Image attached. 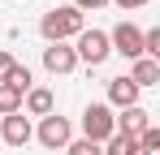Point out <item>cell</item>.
Here are the masks:
<instances>
[{
    "label": "cell",
    "instance_id": "obj_1",
    "mask_svg": "<svg viewBox=\"0 0 160 155\" xmlns=\"http://www.w3.org/2000/svg\"><path fill=\"white\" fill-rule=\"evenodd\" d=\"M82 30H87V22H82V13L74 9V4H56V9H48V13L39 17V35H43L48 43H65V39H78Z\"/></svg>",
    "mask_w": 160,
    "mask_h": 155
},
{
    "label": "cell",
    "instance_id": "obj_12",
    "mask_svg": "<svg viewBox=\"0 0 160 155\" xmlns=\"http://www.w3.org/2000/svg\"><path fill=\"white\" fill-rule=\"evenodd\" d=\"M104 155H147V151L138 147V138H130V134H112L104 142Z\"/></svg>",
    "mask_w": 160,
    "mask_h": 155
},
{
    "label": "cell",
    "instance_id": "obj_6",
    "mask_svg": "<svg viewBox=\"0 0 160 155\" xmlns=\"http://www.w3.org/2000/svg\"><path fill=\"white\" fill-rule=\"evenodd\" d=\"M30 138H35V125H30V116L26 112H13V116H4L0 121V142H9V147H26Z\"/></svg>",
    "mask_w": 160,
    "mask_h": 155
},
{
    "label": "cell",
    "instance_id": "obj_8",
    "mask_svg": "<svg viewBox=\"0 0 160 155\" xmlns=\"http://www.w3.org/2000/svg\"><path fill=\"white\" fill-rule=\"evenodd\" d=\"M134 103H138V86H134L126 73L112 78V82H108V108H117V112H121V108H134Z\"/></svg>",
    "mask_w": 160,
    "mask_h": 155
},
{
    "label": "cell",
    "instance_id": "obj_10",
    "mask_svg": "<svg viewBox=\"0 0 160 155\" xmlns=\"http://www.w3.org/2000/svg\"><path fill=\"white\" fill-rule=\"evenodd\" d=\"M22 108H26V116H52V108H56V99H52V91L48 86H30L26 95H22Z\"/></svg>",
    "mask_w": 160,
    "mask_h": 155
},
{
    "label": "cell",
    "instance_id": "obj_4",
    "mask_svg": "<svg viewBox=\"0 0 160 155\" xmlns=\"http://www.w3.org/2000/svg\"><path fill=\"white\" fill-rule=\"evenodd\" d=\"M35 138H39V147H48V151H65L69 147V138H74V125H69V116H43L39 129H35Z\"/></svg>",
    "mask_w": 160,
    "mask_h": 155
},
{
    "label": "cell",
    "instance_id": "obj_18",
    "mask_svg": "<svg viewBox=\"0 0 160 155\" xmlns=\"http://www.w3.org/2000/svg\"><path fill=\"white\" fill-rule=\"evenodd\" d=\"M108 0H74V9H78V13H87V9H104Z\"/></svg>",
    "mask_w": 160,
    "mask_h": 155
},
{
    "label": "cell",
    "instance_id": "obj_16",
    "mask_svg": "<svg viewBox=\"0 0 160 155\" xmlns=\"http://www.w3.org/2000/svg\"><path fill=\"white\" fill-rule=\"evenodd\" d=\"M138 147H143L147 155H156V151H160V129H156V125H147L143 134H138Z\"/></svg>",
    "mask_w": 160,
    "mask_h": 155
},
{
    "label": "cell",
    "instance_id": "obj_15",
    "mask_svg": "<svg viewBox=\"0 0 160 155\" xmlns=\"http://www.w3.org/2000/svg\"><path fill=\"white\" fill-rule=\"evenodd\" d=\"M65 155H104V147L100 142H87V138H69Z\"/></svg>",
    "mask_w": 160,
    "mask_h": 155
},
{
    "label": "cell",
    "instance_id": "obj_2",
    "mask_svg": "<svg viewBox=\"0 0 160 155\" xmlns=\"http://www.w3.org/2000/svg\"><path fill=\"white\" fill-rule=\"evenodd\" d=\"M112 134H117V112H112L108 103H87V108H82V138L104 147Z\"/></svg>",
    "mask_w": 160,
    "mask_h": 155
},
{
    "label": "cell",
    "instance_id": "obj_13",
    "mask_svg": "<svg viewBox=\"0 0 160 155\" xmlns=\"http://www.w3.org/2000/svg\"><path fill=\"white\" fill-rule=\"evenodd\" d=\"M13 112H22V91L0 82V116H13Z\"/></svg>",
    "mask_w": 160,
    "mask_h": 155
},
{
    "label": "cell",
    "instance_id": "obj_14",
    "mask_svg": "<svg viewBox=\"0 0 160 155\" xmlns=\"http://www.w3.org/2000/svg\"><path fill=\"white\" fill-rule=\"evenodd\" d=\"M4 82H9V86H18V91H22V95H26V91H30V82H35V78H30V69H26V65H13V69H9V78H4Z\"/></svg>",
    "mask_w": 160,
    "mask_h": 155
},
{
    "label": "cell",
    "instance_id": "obj_9",
    "mask_svg": "<svg viewBox=\"0 0 160 155\" xmlns=\"http://www.w3.org/2000/svg\"><path fill=\"white\" fill-rule=\"evenodd\" d=\"M147 125H152V112H147L143 103H134V108H121V116H117V134H130V138H138Z\"/></svg>",
    "mask_w": 160,
    "mask_h": 155
},
{
    "label": "cell",
    "instance_id": "obj_7",
    "mask_svg": "<svg viewBox=\"0 0 160 155\" xmlns=\"http://www.w3.org/2000/svg\"><path fill=\"white\" fill-rule=\"evenodd\" d=\"M43 69H48V73H74V69H78V56H74V48H69V43H48V48H43Z\"/></svg>",
    "mask_w": 160,
    "mask_h": 155
},
{
    "label": "cell",
    "instance_id": "obj_11",
    "mask_svg": "<svg viewBox=\"0 0 160 155\" xmlns=\"http://www.w3.org/2000/svg\"><path fill=\"white\" fill-rule=\"evenodd\" d=\"M143 91V86H160V60H152V56H138V60H130V73H126Z\"/></svg>",
    "mask_w": 160,
    "mask_h": 155
},
{
    "label": "cell",
    "instance_id": "obj_19",
    "mask_svg": "<svg viewBox=\"0 0 160 155\" xmlns=\"http://www.w3.org/2000/svg\"><path fill=\"white\" fill-rule=\"evenodd\" d=\"M108 4H117V9H143L147 0H108Z\"/></svg>",
    "mask_w": 160,
    "mask_h": 155
},
{
    "label": "cell",
    "instance_id": "obj_3",
    "mask_svg": "<svg viewBox=\"0 0 160 155\" xmlns=\"http://www.w3.org/2000/svg\"><path fill=\"white\" fill-rule=\"evenodd\" d=\"M74 56H78V65H91V69H100L108 56H112V48H108V30H82L78 39H74Z\"/></svg>",
    "mask_w": 160,
    "mask_h": 155
},
{
    "label": "cell",
    "instance_id": "obj_17",
    "mask_svg": "<svg viewBox=\"0 0 160 155\" xmlns=\"http://www.w3.org/2000/svg\"><path fill=\"white\" fill-rule=\"evenodd\" d=\"M13 65H18V60H13V56H9V52H0V82H4V78H9V69H13Z\"/></svg>",
    "mask_w": 160,
    "mask_h": 155
},
{
    "label": "cell",
    "instance_id": "obj_5",
    "mask_svg": "<svg viewBox=\"0 0 160 155\" xmlns=\"http://www.w3.org/2000/svg\"><path fill=\"white\" fill-rule=\"evenodd\" d=\"M108 48L117 52V56H126V60H138L143 56V30L134 22H117L108 30Z\"/></svg>",
    "mask_w": 160,
    "mask_h": 155
}]
</instances>
